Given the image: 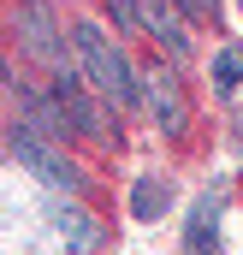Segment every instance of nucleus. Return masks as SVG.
I'll return each mask as SVG.
<instances>
[{
  "label": "nucleus",
  "mask_w": 243,
  "mask_h": 255,
  "mask_svg": "<svg viewBox=\"0 0 243 255\" xmlns=\"http://www.w3.org/2000/svg\"><path fill=\"white\" fill-rule=\"evenodd\" d=\"M220 244V202H196V214H190V250H214Z\"/></svg>",
  "instance_id": "nucleus-6"
},
{
  "label": "nucleus",
  "mask_w": 243,
  "mask_h": 255,
  "mask_svg": "<svg viewBox=\"0 0 243 255\" xmlns=\"http://www.w3.org/2000/svg\"><path fill=\"white\" fill-rule=\"evenodd\" d=\"M243 83V48H226V54H214V89L220 95H232Z\"/></svg>",
  "instance_id": "nucleus-8"
},
{
  "label": "nucleus",
  "mask_w": 243,
  "mask_h": 255,
  "mask_svg": "<svg viewBox=\"0 0 243 255\" xmlns=\"http://www.w3.org/2000/svg\"><path fill=\"white\" fill-rule=\"evenodd\" d=\"M60 238L71 244V250H95V244H101L95 220H89V214H77V208H65V214H60Z\"/></svg>",
  "instance_id": "nucleus-7"
},
{
  "label": "nucleus",
  "mask_w": 243,
  "mask_h": 255,
  "mask_svg": "<svg viewBox=\"0 0 243 255\" xmlns=\"http://www.w3.org/2000/svg\"><path fill=\"white\" fill-rule=\"evenodd\" d=\"M172 6H178V12H190V18H202V12H208L214 0H172Z\"/></svg>",
  "instance_id": "nucleus-10"
},
{
  "label": "nucleus",
  "mask_w": 243,
  "mask_h": 255,
  "mask_svg": "<svg viewBox=\"0 0 243 255\" xmlns=\"http://www.w3.org/2000/svg\"><path fill=\"white\" fill-rule=\"evenodd\" d=\"M71 54H77V65H83V83H89L95 95H107L113 107H130V101L142 95V89H136L142 77H136L130 60L101 36V24H77V30H71Z\"/></svg>",
  "instance_id": "nucleus-1"
},
{
  "label": "nucleus",
  "mask_w": 243,
  "mask_h": 255,
  "mask_svg": "<svg viewBox=\"0 0 243 255\" xmlns=\"http://www.w3.org/2000/svg\"><path fill=\"white\" fill-rule=\"evenodd\" d=\"M166 208H172V184L166 178H136L130 184V214L136 220H160Z\"/></svg>",
  "instance_id": "nucleus-5"
},
{
  "label": "nucleus",
  "mask_w": 243,
  "mask_h": 255,
  "mask_svg": "<svg viewBox=\"0 0 243 255\" xmlns=\"http://www.w3.org/2000/svg\"><path fill=\"white\" fill-rule=\"evenodd\" d=\"M142 24H148V36H154L172 60L190 54V30H184V18H178V6H172V0H148V6H142Z\"/></svg>",
  "instance_id": "nucleus-4"
},
{
  "label": "nucleus",
  "mask_w": 243,
  "mask_h": 255,
  "mask_svg": "<svg viewBox=\"0 0 243 255\" xmlns=\"http://www.w3.org/2000/svg\"><path fill=\"white\" fill-rule=\"evenodd\" d=\"M142 101H148V113L160 119V130H172V136L184 130L190 113H184V95H178V77H172V71H160V65L142 71Z\"/></svg>",
  "instance_id": "nucleus-3"
},
{
  "label": "nucleus",
  "mask_w": 243,
  "mask_h": 255,
  "mask_svg": "<svg viewBox=\"0 0 243 255\" xmlns=\"http://www.w3.org/2000/svg\"><path fill=\"white\" fill-rule=\"evenodd\" d=\"M6 154H12V160H18L36 184L65 190V196L77 190V166H71L65 154H54V148H48V136H42L36 125H6Z\"/></svg>",
  "instance_id": "nucleus-2"
},
{
  "label": "nucleus",
  "mask_w": 243,
  "mask_h": 255,
  "mask_svg": "<svg viewBox=\"0 0 243 255\" xmlns=\"http://www.w3.org/2000/svg\"><path fill=\"white\" fill-rule=\"evenodd\" d=\"M101 6H107V12H113V24H119L124 36H130V30H136V24H142V6H136V0H101Z\"/></svg>",
  "instance_id": "nucleus-9"
}]
</instances>
